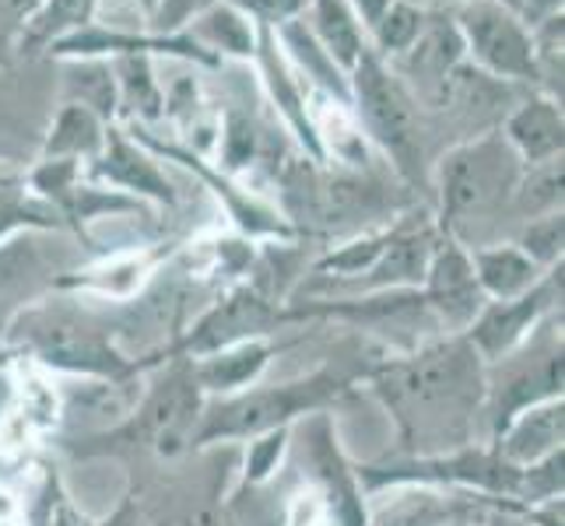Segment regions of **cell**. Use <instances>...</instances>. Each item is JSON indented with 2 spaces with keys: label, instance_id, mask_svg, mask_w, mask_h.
I'll return each mask as SVG.
<instances>
[{
  "label": "cell",
  "instance_id": "cell-17",
  "mask_svg": "<svg viewBox=\"0 0 565 526\" xmlns=\"http://www.w3.org/2000/svg\"><path fill=\"white\" fill-rule=\"evenodd\" d=\"M467 253H471L475 278L489 302H510V299L527 296V291L548 275V270H541L516 243H489Z\"/></svg>",
  "mask_w": 565,
  "mask_h": 526
},
{
  "label": "cell",
  "instance_id": "cell-2",
  "mask_svg": "<svg viewBox=\"0 0 565 526\" xmlns=\"http://www.w3.org/2000/svg\"><path fill=\"white\" fill-rule=\"evenodd\" d=\"M520 154L502 138V130L481 133L443 154L436 169L443 232L463 249L484 246V232L499 214L513 207V193L523 175Z\"/></svg>",
  "mask_w": 565,
  "mask_h": 526
},
{
  "label": "cell",
  "instance_id": "cell-30",
  "mask_svg": "<svg viewBox=\"0 0 565 526\" xmlns=\"http://www.w3.org/2000/svg\"><path fill=\"white\" fill-rule=\"evenodd\" d=\"M288 439H291V428H278V432L249 439V450L243 460V489H257V484H264L278 471V463L288 450Z\"/></svg>",
  "mask_w": 565,
  "mask_h": 526
},
{
  "label": "cell",
  "instance_id": "cell-29",
  "mask_svg": "<svg viewBox=\"0 0 565 526\" xmlns=\"http://www.w3.org/2000/svg\"><path fill=\"white\" fill-rule=\"evenodd\" d=\"M516 246L527 253V257L541 267V270H552L562 264V249H565V218L562 211L544 214V218H534L523 225Z\"/></svg>",
  "mask_w": 565,
  "mask_h": 526
},
{
  "label": "cell",
  "instance_id": "cell-14",
  "mask_svg": "<svg viewBox=\"0 0 565 526\" xmlns=\"http://www.w3.org/2000/svg\"><path fill=\"white\" fill-rule=\"evenodd\" d=\"M562 439H565V404L558 397V400L534 404L516 418H510L489 446L499 453V460L523 471V466L562 453Z\"/></svg>",
  "mask_w": 565,
  "mask_h": 526
},
{
  "label": "cell",
  "instance_id": "cell-26",
  "mask_svg": "<svg viewBox=\"0 0 565 526\" xmlns=\"http://www.w3.org/2000/svg\"><path fill=\"white\" fill-rule=\"evenodd\" d=\"M183 32L190 39H198V46H204L211 56L214 53H232V56L257 53V32H253V22L232 4H218V8L204 11L201 18H193Z\"/></svg>",
  "mask_w": 565,
  "mask_h": 526
},
{
  "label": "cell",
  "instance_id": "cell-34",
  "mask_svg": "<svg viewBox=\"0 0 565 526\" xmlns=\"http://www.w3.org/2000/svg\"><path fill=\"white\" fill-rule=\"evenodd\" d=\"M43 228V225H53L50 211H35L29 207L22 197H14L11 190H0V243H4L14 228Z\"/></svg>",
  "mask_w": 565,
  "mask_h": 526
},
{
  "label": "cell",
  "instance_id": "cell-6",
  "mask_svg": "<svg viewBox=\"0 0 565 526\" xmlns=\"http://www.w3.org/2000/svg\"><path fill=\"white\" fill-rule=\"evenodd\" d=\"M562 397V313L544 320L505 358L484 365V428L489 442L502 425L534 404Z\"/></svg>",
  "mask_w": 565,
  "mask_h": 526
},
{
  "label": "cell",
  "instance_id": "cell-24",
  "mask_svg": "<svg viewBox=\"0 0 565 526\" xmlns=\"http://www.w3.org/2000/svg\"><path fill=\"white\" fill-rule=\"evenodd\" d=\"M281 46L288 50V56L296 61L306 77H313V82L330 95V99H338L341 106H352V88H348V74L330 61V56L323 53V46L313 39V32H309V25L302 22H288L285 29H278Z\"/></svg>",
  "mask_w": 565,
  "mask_h": 526
},
{
  "label": "cell",
  "instance_id": "cell-19",
  "mask_svg": "<svg viewBox=\"0 0 565 526\" xmlns=\"http://www.w3.org/2000/svg\"><path fill=\"white\" fill-rule=\"evenodd\" d=\"M92 172L99 175V180H109L113 186L148 193V197H154V201H166V204L177 201V193H172L169 180L159 172L154 159H148L145 148L127 141L120 130L106 133V148H103L99 159H95Z\"/></svg>",
  "mask_w": 565,
  "mask_h": 526
},
{
  "label": "cell",
  "instance_id": "cell-3",
  "mask_svg": "<svg viewBox=\"0 0 565 526\" xmlns=\"http://www.w3.org/2000/svg\"><path fill=\"white\" fill-rule=\"evenodd\" d=\"M352 376L341 373L334 365H323L317 373L291 383H275V386H246L239 394L228 397H207L198 439L193 450H207V446L222 442H249L257 436L278 432V428H291L296 421L320 415L323 407L344 394Z\"/></svg>",
  "mask_w": 565,
  "mask_h": 526
},
{
  "label": "cell",
  "instance_id": "cell-23",
  "mask_svg": "<svg viewBox=\"0 0 565 526\" xmlns=\"http://www.w3.org/2000/svg\"><path fill=\"white\" fill-rule=\"evenodd\" d=\"M463 513V502L443 498L439 492L401 484V495L386 502L380 513L365 516V526H446Z\"/></svg>",
  "mask_w": 565,
  "mask_h": 526
},
{
  "label": "cell",
  "instance_id": "cell-39",
  "mask_svg": "<svg viewBox=\"0 0 565 526\" xmlns=\"http://www.w3.org/2000/svg\"><path fill=\"white\" fill-rule=\"evenodd\" d=\"M499 4H505L510 11H516V14H520V4H523V0H499Z\"/></svg>",
  "mask_w": 565,
  "mask_h": 526
},
{
  "label": "cell",
  "instance_id": "cell-28",
  "mask_svg": "<svg viewBox=\"0 0 565 526\" xmlns=\"http://www.w3.org/2000/svg\"><path fill=\"white\" fill-rule=\"evenodd\" d=\"M552 211H562V159L523 169L520 186L513 193V207H510L513 218H523V222L544 218V214H552Z\"/></svg>",
  "mask_w": 565,
  "mask_h": 526
},
{
  "label": "cell",
  "instance_id": "cell-5",
  "mask_svg": "<svg viewBox=\"0 0 565 526\" xmlns=\"http://www.w3.org/2000/svg\"><path fill=\"white\" fill-rule=\"evenodd\" d=\"M11 341L18 351L46 368L103 383H127L141 373V362H130L113 344L109 330L67 305H35L14 323Z\"/></svg>",
  "mask_w": 565,
  "mask_h": 526
},
{
  "label": "cell",
  "instance_id": "cell-20",
  "mask_svg": "<svg viewBox=\"0 0 565 526\" xmlns=\"http://www.w3.org/2000/svg\"><path fill=\"white\" fill-rule=\"evenodd\" d=\"M109 127L82 106H61L43 141V162H95L106 148Z\"/></svg>",
  "mask_w": 565,
  "mask_h": 526
},
{
  "label": "cell",
  "instance_id": "cell-22",
  "mask_svg": "<svg viewBox=\"0 0 565 526\" xmlns=\"http://www.w3.org/2000/svg\"><path fill=\"white\" fill-rule=\"evenodd\" d=\"M99 0H39L35 11L25 18L22 32H18V46L22 53H39L61 43L64 35L92 25Z\"/></svg>",
  "mask_w": 565,
  "mask_h": 526
},
{
  "label": "cell",
  "instance_id": "cell-4",
  "mask_svg": "<svg viewBox=\"0 0 565 526\" xmlns=\"http://www.w3.org/2000/svg\"><path fill=\"white\" fill-rule=\"evenodd\" d=\"M204 389L198 386L190 358H172V365L159 376L138 407L103 436H88L82 453L103 450H148L159 460H180L193 453L201 415H204Z\"/></svg>",
  "mask_w": 565,
  "mask_h": 526
},
{
  "label": "cell",
  "instance_id": "cell-16",
  "mask_svg": "<svg viewBox=\"0 0 565 526\" xmlns=\"http://www.w3.org/2000/svg\"><path fill=\"white\" fill-rule=\"evenodd\" d=\"M270 355H275V344L267 337H253L211 351V355L190 358L198 386L204 389V397H228L239 394V389L253 386L267 368Z\"/></svg>",
  "mask_w": 565,
  "mask_h": 526
},
{
  "label": "cell",
  "instance_id": "cell-7",
  "mask_svg": "<svg viewBox=\"0 0 565 526\" xmlns=\"http://www.w3.org/2000/svg\"><path fill=\"white\" fill-rule=\"evenodd\" d=\"M348 88H352V106L359 112V127L365 130L369 141H376L397 172L407 180L422 175V116L415 99L401 85L394 67L369 50L359 67L348 74Z\"/></svg>",
  "mask_w": 565,
  "mask_h": 526
},
{
  "label": "cell",
  "instance_id": "cell-31",
  "mask_svg": "<svg viewBox=\"0 0 565 526\" xmlns=\"http://www.w3.org/2000/svg\"><path fill=\"white\" fill-rule=\"evenodd\" d=\"M225 4H232L239 14H246L253 25H260L267 32H278L288 22H299L309 8V0H225Z\"/></svg>",
  "mask_w": 565,
  "mask_h": 526
},
{
  "label": "cell",
  "instance_id": "cell-18",
  "mask_svg": "<svg viewBox=\"0 0 565 526\" xmlns=\"http://www.w3.org/2000/svg\"><path fill=\"white\" fill-rule=\"evenodd\" d=\"M302 22L344 74H352L369 53V32L348 0H309Z\"/></svg>",
  "mask_w": 565,
  "mask_h": 526
},
{
  "label": "cell",
  "instance_id": "cell-12",
  "mask_svg": "<svg viewBox=\"0 0 565 526\" xmlns=\"http://www.w3.org/2000/svg\"><path fill=\"white\" fill-rule=\"evenodd\" d=\"M418 296H422V305L446 326L450 337L467 334L471 323L481 316V309L489 305V299H484V291L475 278L471 253L457 246L454 239H446L433 249Z\"/></svg>",
  "mask_w": 565,
  "mask_h": 526
},
{
  "label": "cell",
  "instance_id": "cell-37",
  "mask_svg": "<svg viewBox=\"0 0 565 526\" xmlns=\"http://www.w3.org/2000/svg\"><path fill=\"white\" fill-rule=\"evenodd\" d=\"M11 400H14V386H11V376L0 368V421L8 418V407H11Z\"/></svg>",
  "mask_w": 565,
  "mask_h": 526
},
{
  "label": "cell",
  "instance_id": "cell-11",
  "mask_svg": "<svg viewBox=\"0 0 565 526\" xmlns=\"http://www.w3.org/2000/svg\"><path fill=\"white\" fill-rule=\"evenodd\" d=\"M555 305L562 309V264L552 267L527 296L484 305L481 316L471 323V330H467L463 337L471 341V347L478 351L484 365H492L527 341L534 330L555 313Z\"/></svg>",
  "mask_w": 565,
  "mask_h": 526
},
{
  "label": "cell",
  "instance_id": "cell-15",
  "mask_svg": "<svg viewBox=\"0 0 565 526\" xmlns=\"http://www.w3.org/2000/svg\"><path fill=\"white\" fill-rule=\"evenodd\" d=\"M502 138L520 154L523 165H544L558 162L565 148V120H562V103L548 99V95H531L527 103H520L510 120L502 127Z\"/></svg>",
  "mask_w": 565,
  "mask_h": 526
},
{
  "label": "cell",
  "instance_id": "cell-10",
  "mask_svg": "<svg viewBox=\"0 0 565 526\" xmlns=\"http://www.w3.org/2000/svg\"><path fill=\"white\" fill-rule=\"evenodd\" d=\"M463 43L454 18H428L422 35L404 56H397V77L415 99V106L446 109L463 92Z\"/></svg>",
  "mask_w": 565,
  "mask_h": 526
},
{
  "label": "cell",
  "instance_id": "cell-21",
  "mask_svg": "<svg viewBox=\"0 0 565 526\" xmlns=\"http://www.w3.org/2000/svg\"><path fill=\"white\" fill-rule=\"evenodd\" d=\"M64 103L82 106L99 116L103 124H109L116 116V106H120L109 61H103V56H74V61H67L64 64Z\"/></svg>",
  "mask_w": 565,
  "mask_h": 526
},
{
  "label": "cell",
  "instance_id": "cell-41",
  "mask_svg": "<svg viewBox=\"0 0 565 526\" xmlns=\"http://www.w3.org/2000/svg\"><path fill=\"white\" fill-rule=\"evenodd\" d=\"M228 526H236V523H228Z\"/></svg>",
  "mask_w": 565,
  "mask_h": 526
},
{
  "label": "cell",
  "instance_id": "cell-40",
  "mask_svg": "<svg viewBox=\"0 0 565 526\" xmlns=\"http://www.w3.org/2000/svg\"><path fill=\"white\" fill-rule=\"evenodd\" d=\"M439 4H450V8H457V4H463V0H439Z\"/></svg>",
  "mask_w": 565,
  "mask_h": 526
},
{
  "label": "cell",
  "instance_id": "cell-1",
  "mask_svg": "<svg viewBox=\"0 0 565 526\" xmlns=\"http://www.w3.org/2000/svg\"><path fill=\"white\" fill-rule=\"evenodd\" d=\"M369 383L394 418L407 457L478 446L475 439L484 428V362L463 334L373 365Z\"/></svg>",
  "mask_w": 565,
  "mask_h": 526
},
{
  "label": "cell",
  "instance_id": "cell-9",
  "mask_svg": "<svg viewBox=\"0 0 565 526\" xmlns=\"http://www.w3.org/2000/svg\"><path fill=\"white\" fill-rule=\"evenodd\" d=\"M463 56L495 82H541L534 32L499 0H463L454 8Z\"/></svg>",
  "mask_w": 565,
  "mask_h": 526
},
{
  "label": "cell",
  "instance_id": "cell-13",
  "mask_svg": "<svg viewBox=\"0 0 565 526\" xmlns=\"http://www.w3.org/2000/svg\"><path fill=\"white\" fill-rule=\"evenodd\" d=\"M278 323H285V320L278 309L270 305L267 296H260L257 288H239L214 309H207V313L193 323L190 334H183L169 347V355L172 358H201L218 347L264 337L267 326H278Z\"/></svg>",
  "mask_w": 565,
  "mask_h": 526
},
{
  "label": "cell",
  "instance_id": "cell-27",
  "mask_svg": "<svg viewBox=\"0 0 565 526\" xmlns=\"http://www.w3.org/2000/svg\"><path fill=\"white\" fill-rule=\"evenodd\" d=\"M425 22H428V11L418 8L415 0H394V4L373 22V29H369V50H373L380 61H397V56L412 50Z\"/></svg>",
  "mask_w": 565,
  "mask_h": 526
},
{
  "label": "cell",
  "instance_id": "cell-35",
  "mask_svg": "<svg viewBox=\"0 0 565 526\" xmlns=\"http://www.w3.org/2000/svg\"><path fill=\"white\" fill-rule=\"evenodd\" d=\"M558 14H562V0H523L520 4V18L527 29L548 22V18H558Z\"/></svg>",
  "mask_w": 565,
  "mask_h": 526
},
{
  "label": "cell",
  "instance_id": "cell-38",
  "mask_svg": "<svg viewBox=\"0 0 565 526\" xmlns=\"http://www.w3.org/2000/svg\"><path fill=\"white\" fill-rule=\"evenodd\" d=\"M495 526H534L531 519L527 523H516V519H510V516H502V519H495Z\"/></svg>",
  "mask_w": 565,
  "mask_h": 526
},
{
  "label": "cell",
  "instance_id": "cell-33",
  "mask_svg": "<svg viewBox=\"0 0 565 526\" xmlns=\"http://www.w3.org/2000/svg\"><path fill=\"white\" fill-rule=\"evenodd\" d=\"M35 267H39V249L29 236L0 243V296L22 278H29Z\"/></svg>",
  "mask_w": 565,
  "mask_h": 526
},
{
  "label": "cell",
  "instance_id": "cell-25",
  "mask_svg": "<svg viewBox=\"0 0 565 526\" xmlns=\"http://www.w3.org/2000/svg\"><path fill=\"white\" fill-rule=\"evenodd\" d=\"M148 526H228L222 477L211 474L193 481V489H180L172 498H166L159 516H148Z\"/></svg>",
  "mask_w": 565,
  "mask_h": 526
},
{
  "label": "cell",
  "instance_id": "cell-8",
  "mask_svg": "<svg viewBox=\"0 0 565 526\" xmlns=\"http://www.w3.org/2000/svg\"><path fill=\"white\" fill-rule=\"evenodd\" d=\"M359 481L369 489H401V484H418V489H478L484 495L516 498L520 495V471L499 460L489 442L463 446L454 453L439 457H407L394 463L359 466Z\"/></svg>",
  "mask_w": 565,
  "mask_h": 526
},
{
  "label": "cell",
  "instance_id": "cell-32",
  "mask_svg": "<svg viewBox=\"0 0 565 526\" xmlns=\"http://www.w3.org/2000/svg\"><path fill=\"white\" fill-rule=\"evenodd\" d=\"M218 4H225V0H154V14H151L154 35H177L193 18H201L204 11Z\"/></svg>",
  "mask_w": 565,
  "mask_h": 526
},
{
  "label": "cell",
  "instance_id": "cell-36",
  "mask_svg": "<svg viewBox=\"0 0 565 526\" xmlns=\"http://www.w3.org/2000/svg\"><path fill=\"white\" fill-rule=\"evenodd\" d=\"M99 526H148V516H145V505L138 498H127L120 509L113 516H106Z\"/></svg>",
  "mask_w": 565,
  "mask_h": 526
}]
</instances>
